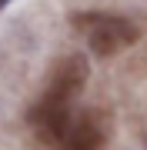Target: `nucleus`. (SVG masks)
I'll use <instances>...</instances> for the list:
<instances>
[{
	"label": "nucleus",
	"instance_id": "nucleus-1",
	"mask_svg": "<svg viewBox=\"0 0 147 150\" xmlns=\"http://www.w3.org/2000/svg\"><path fill=\"white\" fill-rule=\"evenodd\" d=\"M80 83H84V60L67 57L54 70L47 93L33 107L30 123L47 150H100L104 144L100 120L74 107Z\"/></svg>",
	"mask_w": 147,
	"mask_h": 150
},
{
	"label": "nucleus",
	"instance_id": "nucleus-3",
	"mask_svg": "<svg viewBox=\"0 0 147 150\" xmlns=\"http://www.w3.org/2000/svg\"><path fill=\"white\" fill-rule=\"evenodd\" d=\"M7 4H10V0H0V7H7Z\"/></svg>",
	"mask_w": 147,
	"mask_h": 150
},
{
	"label": "nucleus",
	"instance_id": "nucleus-2",
	"mask_svg": "<svg viewBox=\"0 0 147 150\" xmlns=\"http://www.w3.org/2000/svg\"><path fill=\"white\" fill-rule=\"evenodd\" d=\"M74 27L84 33L87 47L97 57H110L137 40V27L124 17H114V13H77Z\"/></svg>",
	"mask_w": 147,
	"mask_h": 150
}]
</instances>
